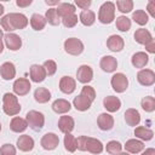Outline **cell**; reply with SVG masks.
I'll use <instances>...</instances> for the list:
<instances>
[{
    "label": "cell",
    "instance_id": "obj_1",
    "mask_svg": "<svg viewBox=\"0 0 155 155\" xmlns=\"http://www.w3.org/2000/svg\"><path fill=\"white\" fill-rule=\"evenodd\" d=\"M28 25V18L23 13H8L2 17L1 19V27L6 31H13L17 29H24Z\"/></svg>",
    "mask_w": 155,
    "mask_h": 155
},
{
    "label": "cell",
    "instance_id": "obj_2",
    "mask_svg": "<svg viewBox=\"0 0 155 155\" xmlns=\"http://www.w3.org/2000/svg\"><path fill=\"white\" fill-rule=\"evenodd\" d=\"M76 149L81 151H90L92 154H101L103 151V144L101 140L86 136H80L76 138Z\"/></svg>",
    "mask_w": 155,
    "mask_h": 155
},
{
    "label": "cell",
    "instance_id": "obj_3",
    "mask_svg": "<svg viewBox=\"0 0 155 155\" xmlns=\"http://www.w3.org/2000/svg\"><path fill=\"white\" fill-rule=\"evenodd\" d=\"M2 110L5 114L13 116L21 111V105L13 93H5L2 97Z\"/></svg>",
    "mask_w": 155,
    "mask_h": 155
},
{
    "label": "cell",
    "instance_id": "obj_4",
    "mask_svg": "<svg viewBox=\"0 0 155 155\" xmlns=\"http://www.w3.org/2000/svg\"><path fill=\"white\" fill-rule=\"evenodd\" d=\"M98 19L103 24H109L115 19V4L111 1L104 2L99 7Z\"/></svg>",
    "mask_w": 155,
    "mask_h": 155
},
{
    "label": "cell",
    "instance_id": "obj_5",
    "mask_svg": "<svg viewBox=\"0 0 155 155\" xmlns=\"http://www.w3.org/2000/svg\"><path fill=\"white\" fill-rule=\"evenodd\" d=\"M25 121L28 124V126L34 130V131H40L42 127H44V124H45V117H44V114L40 113V111H36V110H30L25 115Z\"/></svg>",
    "mask_w": 155,
    "mask_h": 155
},
{
    "label": "cell",
    "instance_id": "obj_6",
    "mask_svg": "<svg viewBox=\"0 0 155 155\" xmlns=\"http://www.w3.org/2000/svg\"><path fill=\"white\" fill-rule=\"evenodd\" d=\"M64 50L71 56H79L84 51V44L76 38H69L64 41Z\"/></svg>",
    "mask_w": 155,
    "mask_h": 155
},
{
    "label": "cell",
    "instance_id": "obj_7",
    "mask_svg": "<svg viewBox=\"0 0 155 155\" xmlns=\"http://www.w3.org/2000/svg\"><path fill=\"white\" fill-rule=\"evenodd\" d=\"M110 84H111V87L115 92L117 93H121V92H125L127 86H128V79L126 78L125 74L122 73H116L111 76V80H110Z\"/></svg>",
    "mask_w": 155,
    "mask_h": 155
},
{
    "label": "cell",
    "instance_id": "obj_8",
    "mask_svg": "<svg viewBox=\"0 0 155 155\" xmlns=\"http://www.w3.org/2000/svg\"><path fill=\"white\" fill-rule=\"evenodd\" d=\"M137 80L143 86H151L155 82V73L151 69H142L137 74Z\"/></svg>",
    "mask_w": 155,
    "mask_h": 155
},
{
    "label": "cell",
    "instance_id": "obj_9",
    "mask_svg": "<svg viewBox=\"0 0 155 155\" xmlns=\"http://www.w3.org/2000/svg\"><path fill=\"white\" fill-rule=\"evenodd\" d=\"M30 87H31V86H30V82H29V80L25 79V78H19V79H17V80L13 82V86H12L13 92H15L16 94H18V96H25L27 93H29Z\"/></svg>",
    "mask_w": 155,
    "mask_h": 155
},
{
    "label": "cell",
    "instance_id": "obj_10",
    "mask_svg": "<svg viewBox=\"0 0 155 155\" xmlns=\"http://www.w3.org/2000/svg\"><path fill=\"white\" fill-rule=\"evenodd\" d=\"M41 147L46 150H53L57 148V145L59 144V138L57 134L50 132V133H46L42 138H41Z\"/></svg>",
    "mask_w": 155,
    "mask_h": 155
},
{
    "label": "cell",
    "instance_id": "obj_11",
    "mask_svg": "<svg viewBox=\"0 0 155 155\" xmlns=\"http://www.w3.org/2000/svg\"><path fill=\"white\" fill-rule=\"evenodd\" d=\"M76 78H78V81L82 82V84H88L92 78H93V71H92V68L90 65H80L78 71H76Z\"/></svg>",
    "mask_w": 155,
    "mask_h": 155
},
{
    "label": "cell",
    "instance_id": "obj_12",
    "mask_svg": "<svg viewBox=\"0 0 155 155\" xmlns=\"http://www.w3.org/2000/svg\"><path fill=\"white\" fill-rule=\"evenodd\" d=\"M4 40H5V44H6L7 48L11 50V51H17L22 46V40L17 34L7 33L6 35H4Z\"/></svg>",
    "mask_w": 155,
    "mask_h": 155
},
{
    "label": "cell",
    "instance_id": "obj_13",
    "mask_svg": "<svg viewBox=\"0 0 155 155\" xmlns=\"http://www.w3.org/2000/svg\"><path fill=\"white\" fill-rule=\"evenodd\" d=\"M29 75H30L31 81H34V82H41V81H44L45 78H46V71H45V69H44L42 65L33 64V65L30 67Z\"/></svg>",
    "mask_w": 155,
    "mask_h": 155
},
{
    "label": "cell",
    "instance_id": "obj_14",
    "mask_svg": "<svg viewBox=\"0 0 155 155\" xmlns=\"http://www.w3.org/2000/svg\"><path fill=\"white\" fill-rule=\"evenodd\" d=\"M97 124H98V127L102 131H109L114 126V117L110 114L102 113L97 119Z\"/></svg>",
    "mask_w": 155,
    "mask_h": 155
},
{
    "label": "cell",
    "instance_id": "obj_15",
    "mask_svg": "<svg viewBox=\"0 0 155 155\" xmlns=\"http://www.w3.org/2000/svg\"><path fill=\"white\" fill-rule=\"evenodd\" d=\"M99 65H101V68H102L103 71H105V73H113V71L116 70L117 61L113 56H104L101 59Z\"/></svg>",
    "mask_w": 155,
    "mask_h": 155
},
{
    "label": "cell",
    "instance_id": "obj_16",
    "mask_svg": "<svg viewBox=\"0 0 155 155\" xmlns=\"http://www.w3.org/2000/svg\"><path fill=\"white\" fill-rule=\"evenodd\" d=\"M75 87H76V82L70 76H63L61 79V81H59V90L63 93L70 94V93H73L75 91Z\"/></svg>",
    "mask_w": 155,
    "mask_h": 155
},
{
    "label": "cell",
    "instance_id": "obj_17",
    "mask_svg": "<svg viewBox=\"0 0 155 155\" xmlns=\"http://www.w3.org/2000/svg\"><path fill=\"white\" fill-rule=\"evenodd\" d=\"M0 75L4 80H12L16 76V68L15 64L11 62H5L0 67Z\"/></svg>",
    "mask_w": 155,
    "mask_h": 155
},
{
    "label": "cell",
    "instance_id": "obj_18",
    "mask_svg": "<svg viewBox=\"0 0 155 155\" xmlns=\"http://www.w3.org/2000/svg\"><path fill=\"white\" fill-rule=\"evenodd\" d=\"M124 39L119 35H110L107 40V46L109 50L114 51V52H120L124 48Z\"/></svg>",
    "mask_w": 155,
    "mask_h": 155
},
{
    "label": "cell",
    "instance_id": "obj_19",
    "mask_svg": "<svg viewBox=\"0 0 155 155\" xmlns=\"http://www.w3.org/2000/svg\"><path fill=\"white\" fill-rule=\"evenodd\" d=\"M74 126H75V122L71 116L64 115V116H61L58 120V127L63 133H70L74 130Z\"/></svg>",
    "mask_w": 155,
    "mask_h": 155
},
{
    "label": "cell",
    "instance_id": "obj_20",
    "mask_svg": "<svg viewBox=\"0 0 155 155\" xmlns=\"http://www.w3.org/2000/svg\"><path fill=\"white\" fill-rule=\"evenodd\" d=\"M17 148L21 151H30L34 148V139L28 134L19 136L17 139Z\"/></svg>",
    "mask_w": 155,
    "mask_h": 155
},
{
    "label": "cell",
    "instance_id": "obj_21",
    "mask_svg": "<svg viewBox=\"0 0 155 155\" xmlns=\"http://www.w3.org/2000/svg\"><path fill=\"white\" fill-rule=\"evenodd\" d=\"M125 121L128 126H137L140 122V115L137 109L130 108L125 111Z\"/></svg>",
    "mask_w": 155,
    "mask_h": 155
},
{
    "label": "cell",
    "instance_id": "obj_22",
    "mask_svg": "<svg viewBox=\"0 0 155 155\" xmlns=\"http://www.w3.org/2000/svg\"><path fill=\"white\" fill-rule=\"evenodd\" d=\"M73 104L75 107L76 110H80V111H85V110H88L91 104H92V101H90L87 97H85L84 94H79L78 97L74 98L73 101Z\"/></svg>",
    "mask_w": 155,
    "mask_h": 155
},
{
    "label": "cell",
    "instance_id": "obj_23",
    "mask_svg": "<svg viewBox=\"0 0 155 155\" xmlns=\"http://www.w3.org/2000/svg\"><path fill=\"white\" fill-rule=\"evenodd\" d=\"M103 104H104V108L110 111V113H114V111H117L121 107V101L117 98V97H114V96H108L103 99Z\"/></svg>",
    "mask_w": 155,
    "mask_h": 155
},
{
    "label": "cell",
    "instance_id": "obj_24",
    "mask_svg": "<svg viewBox=\"0 0 155 155\" xmlns=\"http://www.w3.org/2000/svg\"><path fill=\"white\" fill-rule=\"evenodd\" d=\"M134 40H136L138 44L147 45L150 40H153V36H151V34H150L149 30L140 28V29H137V30L134 31Z\"/></svg>",
    "mask_w": 155,
    "mask_h": 155
},
{
    "label": "cell",
    "instance_id": "obj_25",
    "mask_svg": "<svg viewBox=\"0 0 155 155\" xmlns=\"http://www.w3.org/2000/svg\"><path fill=\"white\" fill-rule=\"evenodd\" d=\"M148 61H149V57L145 52H136L131 58V62H132L133 67H136V68L145 67L148 64Z\"/></svg>",
    "mask_w": 155,
    "mask_h": 155
},
{
    "label": "cell",
    "instance_id": "obj_26",
    "mask_svg": "<svg viewBox=\"0 0 155 155\" xmlns=\"http://www.w3.org/2000/svg\"><path fill=\"white\" fill-rule=\"evenodd\" d=\"M70 103L65 99H56L52 103V110L57 114H64L70 110Z\"/></svg>",
    "mask_w": 155,
    "mask_h": 155
},
{
    "label": "cell",
    "instance_id": "obj_27",
    "mask_svg": "<svg viewBox=\"0 0 155 155\" xmlns=\"http://www.w3.org/2000/svg\"><path fill=\"white\" fill-rule=\"evenodd\" d=\"M125 149L131 154H137L144 149V144L138 139H128L125 144Z\"/></svg>",
    "mask_w": 155,
    "mask_h": 155
},
{
    "label": "cell",
    "instance_id": "obj_28",
    "mask_svg": "<svg viewBox=\"0 0 155 155\" xmlns=\"http://www.w3.org/2000/svg\"><path fill=\"white\" fill-rule=\"evenodd\" d=\"M27 127H28L27 121H25L24 119H22V117H18V116L13 117V119L11 120V122H10V128H11L13 132H17V133L25 131Z\"/></svg>",
    "mask_w": 155,
    "mask_h": 155
},
{
    "label": "cell",
    "instance_id": "obj_29",
    "mask_svg": "<svg viewBox=\"0 0 155 155\" xmlns=\"http://www.w3.org/2000/svg\"><path fill=\"white\" fill-rule=\"evenodd\" d=\"M56 10H57L58 15L61 16V18L75 13V6L73 4H70V2H61Z\"/></svg>",
    "mask_w": 155,
    "mask_h": 155
},
{
    "label": "cell",
    "instance_id": "obj_30",
    "mask_svg": "<svg viewBox=\"0 0 155 155\" xmlns=\"http://www.w3.org/2000/svg\"><path fill=\"white\" fill-rule=\"evenodd\" d=\"M79 19H80V22H81L84 25L88 27V25H92V24L94 23V21H96V15H94V12L91 11V10H82L81 13H80V16H79Z\"/></svg>",
    "mask_w": 155,
    "mask_h": 155
},
{
    "label": "cell",
    "instance_id": "obj_31",
    "mask_svg": "<svg viewBox=\"0 0 155 155\" xmlns=\"http://www.w3.org/2000/svg\"><path fill=\"white\" fill-rule=\"evenodd\" d=\"M30 25L34 30H42L46 25V18L39 13H34L30 17Z\"/></svg>",
    "mask_w": 155,
    "mask_h": 155
},
{
    "label": "cell",
    "instance_id": "obj_32",
    "mask_svg": "<svg viewBox=\"0 0 155 155\" xmlns=\"http://www.w3.org/2000/svg\"><path fill=\"white\" fill-rule=\"evenodd\" d=\"M34 98L38 103H46L51 98V92L45 87H39L34 92Z\"/></svg>",
    "mask_w": 155,
    "mask_h": 155
},
{
    "label": "cell",
    "instance_id": "obj_33",
    "mask_svg": "<svg viewBox=\"0 0 155 155\" xmlns=\"http://www.w3.org/2000/svg\"><path fill=\"white\" fill-rule=\"evenodd\" d=\"M134 134H136V137H138L142 140H150L154 136V132L144 126H138L134 130Z\"/></svg>",
    "mask_w": 155,
    "mask_h": 155
},
{
    "label": "cell",
    "instance_id": "obj_34",
    "mask_svg": "<svg viewBox=\"0 0 155 155\" xmlns=\"http://www.w3.org/2000/svg\"><path fill=\"white\" fill-rule=\"evenodd\" d=\"M45 18H46V22H48L51 25H58L61 23V16L58 15L56 8L47 10L46 15H45Z\"/></svg>",
    "mask_w": 155,
    "mask_h": 155
},
{
    "label": "cell",
    "instance_id": "obj_35",
    "mask_svg": "<svg viewBox=\"0 0 155 155\" xmlns=\"http://www.w3.org/2000/svg\"><path fill=\"white\" fill-rule=\"evenodd\" d=\"M76 138L71 133H65L64 136V148L69 153H74L76 150Z\"/></svg>",
    "mask_w": 155,
    "mask_h": 155
},
{
    "label": "cell",
    "instance_id": "obj_36",
    "mask_svg": "<svg viewBox=\"0 0 155 155\" xmlns=\"http://www.w3.org/2000/svg\"><path fill=\"white\" fill-rule=\"evenodd\" d=\"M132 19H133L137 24L144 25V24L148 23L149 17H148V15H147L145 11H143V10H136V12H133V15H132Z\"/></svg>",
    "mask_w": 155,
    "mask_h": 155
},
{
    "label": "cell",
    "instance_id": "obj_37",
    "mask_svg": "<svg viewBox=\"0 0 155 155\" xmlns=\"http://www.w3.org/2000/svg\"><path fill=\"white\" fill-rule=\"evenodd\" d=\"M116 28L121 31H127L131 28V19L126 16H120L116 18Z\"/></svg>",
    "mask_w": 155,
    "mask_h": 155
},
{
    "label": "cell",
    "instance_id": "obj_38",
    "mask_svg": "<svg viewBox=\"0 0 155 155\" xmlns=\"http://www.w3.org/2000/svg\"><path fill=\"white\" fill-rule=\"evenodd\" d=\"M142 108L145 110V111H148V113H151V111H154L155 110V98L154 97H151V96H147V97H144L143 99H142Z\"/></svg>",
    "mask_w": 155,
    "mask_h": 155
},
{
    "label": "cell",
    "instance_id": "obj_39",
    "mask_svg": "<svg viewBox=\"0 0 155 155\" xmlns=\"http://www.w3.org/2000/svg\"><path fill=\"white\" fill-rule=\"evenodd\" d=\"M116 6L119 8L120 12L122 13H127L131 12L133 8V1L132 0H119L116 1Z\"/></svg>",
    "mask_w": 155,
    "mask_h": 155
},
{
    "label": "cell",
    "instance_id": "obj_40",
    "mask_svg": "<svg viewBox=\"0 0 155 155\" xmlns=\"http://www.w3.org/2000/svg\"><path fill=\"white\" fill-rule=\"evenodd\" d=\"M107 151L111 155H117L119 153H121V149H122V145L116 142V140H110L108 144H107Z\"/></svg>",
    "mask_w": 155,
    "mask_h": 155
},
{
    "label": "cell",
    "instance_id": "obj_41",
    "mask_svg": "<svg viewBox=\"0 0 155 155\" xmlns=\"http://www.w3.org/2000/svg\"><path fill=\"white\" fill-rule=\"evenodd\" d=\"M61 21H62V23L64 24V27H67V28H73V27H75L76 23H78V16H76L75 13H74V15H69V16H67V17L61 18Z\"/></svg>",
    "mask_w": 155,
    "mask_h": 155
},
{
    "label": "cell",
    "instance_id": "obj_42",
    "mask_svg": "<svg viewBox=\"0 0 155 155\" xmlns=\"http://www.w3.org/2000/svg\"><path fill=\"white\" fill-rule=\"evenodd\" d=\"M42 67H44V69H45V71H46V75H48V76L53 75V74L56 73V70H57V64H56V62L52 61V59L45 61V63H44Z\"/></svg>",
    "mask_w": 155,
    "mask_h": 155
},
{
    "label": "cell",
    "instance_id": "obj_43",
    "mask_svg": "<svg viewBox=\"0 0 155 155\" xmlns=\"http://www.w3.org/2000/svg\"><path fill=\"white\" fill-rule=\"evenodd\" d=\"M81 94H84L85 97H87L90 101H94V98H96V91H94V88L93 87H91V86H84L82 87V90H81Z\"/></svg>",
    "mask_w": 155,
    "mask_h": 155
},
{
    "label": "cell",
    "instance_id": "obj_44",
    "mask_svg": "<svg viewBox=\"0 0 155 155\" xmlns=\"http://www.w3.org/2000/svg\"><path fill=\"white\" fill-rule=\"evenodd\" d=\"M0 155H16V148L12 144H4L0 148Z\"/></svg>",
    "mask_w": 155,
    "mask_h": 155
},
{
    "label": "cell",
    "instance_id": "obj_45",
    "mask_svg": "<svg viewBox=\"0 0 155 155\" xmlns=\"http://www.w3.org/2000/svg\"><path fill=\"white\" fill-rule=\"evenodd\" d=\"M75 5L82 10H87V7L91 5V0H75Z\"/></svg>",
    "mask_w": 155,
    "mask_h": 155
},
{
    "label": "cell",
    "instance_id": "obj_46",
    "mask_svg": "<svg viewBox=\"0 0 155 155\" xmlns=\"http://www.w3.org/2000/svg\"><path fill=\"white\" fill-rule=\"evenodd\" d=\"M148 11H149L151 17H155V1L154 0L148 2Z\"/></svg>",
    "mask_w": 155,
    "mask_h": 155
},
{
    "label": "cell",
    "instance_id": "obj_47",
    "mask_svg": "<svg viewBox=\"0 0 155 155\" xmlns=\"http://www.w3.org/2000/svg\"><path fill=\"white\" fill-rule=\"evenodd\" d=\"M145 48H147L148 52H150V53H155V41H154V39L150 40V41L145 45Z\"/></svg>",
    "mask_w": 155,
    "mask_h": 155
},
{
    "label": "cell",
    "instance_id": "obj_48",
    "mask_svg": "<svg viewBox=\"0 0 155 155\" xmlns=\"http://www.w3.org/2000/svg\"><path fill=\"white\" fill-rule=\"evenodd\" d=\"M31 2H33L31 0H17V1H16L17 6H19V7H27V6H29Z\"/></svg>",
    "mask_w": 155,
    "mask_h": 155
},
{
    "label": "cell",
    "instance_id": "obj_49",
    "mask_svg": "<svg viewBox=\"0 0 155 155\" xmlns=\"http://www.w3.org/2000/svg\"><path fill=\"white\" fill-rule=\"evenodd\" d=\"M142 155H155V149H153V148L145 149V151H143Z\"/></svg>",
    "mask_w": 155,
    "mask_h": 155
},
{
    "label": "cell",
    "instance_id": "obj_50",
    "mask_svg": "<svg viewBox=\"0 0 155 155\" xmlns=\"http://www.w3.org/2000/svg\"><path fill=\"white\" fill-rule=\"evenodd\" d=\"M2 36H4V34H2V30L0 29V53L2 52V50H4V44H2Z\"/></svg>",
    "mask_w": 155,
    "mask_h": 155
},
{
    "label": "cell",
    "instance_id": "obj_51",
    "mask_svg": "<svg viewBox=\"0 0 155 155\" xmlns=\"http://www.w3.org/2000/svg\"><path fill=\"white\" fill-rule=\"evenodd\" d=\"M45 2L47 5H59V1L58 0H45Z\"/></svg>",
    "mask_w": 155,
    "mask_h": 155
},
{
    "label": "cell",
    "instance_id": "obj_52",
    "mask_svg": "<svg viewBox=\"0 0 155 155\" xmlns=\"http://www.w3.org/2000/svg\"><path fill=\"white\" fill-rule=\"evenodd\" d=\"M4 11H5V8H4V6H2L1 4H0V16H1L2 13H4Z\"/></svg>",
    "mask_w": 155,
    "mask_h": 155
},
{
    "label": "cell",
    "instance_id": "obj_53",
    "mask_svg": "<svg viewBox=\"0 0 155 155\" xmlns=\"http://www.w3.org/2000/svg\"><path fill=\"white\" fill-rule=\"evenodd\" d=\"M117 155H130V154H128V153H126V151H125V153H119V154H117Z\"/></svg>",
    "mask_w": 155,
    "mask_h": 155
},
{
    "label": "cell",
    "instance_id": "obj_54",
    "mask_svg": "<svg viewBox=\"0 0 155 155\" xmlns=\"http://www.w3.org/2000/svg\"><path fill=\"white\" fill-rule=\"evenodd\" d=\"M0 131H1V124H0Z\"/></svg>",
    "mask_w": 155,
    "mask_h": 155
}]
</instances>
